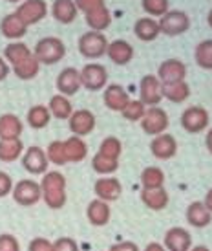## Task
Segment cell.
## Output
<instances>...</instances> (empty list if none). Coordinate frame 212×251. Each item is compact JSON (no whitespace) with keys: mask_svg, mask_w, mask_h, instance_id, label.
I'll use <instances>...</instances> for the list:
<instances>
[{"mask_svg":"<svg viewBox=\"0 0 212 251\" xmlns=\"http://www.w3.org/2000/svg\"><path fill=\"white\" fill-rule=\"evenodd\" d=\"M41 191H42V200L50 209H63L66 205V178L59 171L46 173L41 181Z\"/></svg>","mask_w":212,"mask_h":251,"instance_id":"6da1fadb","label":"cell"},{"mask_svg":"<svg viewBox=\"0 0 212 251\" xmlns=\"http://www.w3.org/2000/svg\"><path fill=\"white\" fill-rule=\"evenodd\" d=\"M66 55V46L59 37H44L35 44L33 50V57L41 64H57L59 61H63Z\"/></svg>","mask_w":212,"mask_h":251,"instance_id":"7a4b0ae2","label":"cell"},{"mask_svg":"<svg viewBox=\"0 0 212 251\" xmlns=\"http://www.w3.org/2000/svg\"><path fill=\"white\" fill-rule=\"evenodd\" d=\"M79 53L86 59H101L103 55H106L108 50V39L105 37V33L101 31H86L79 37L77 42Z\"/></svg>","mask_w":212,"mask_h":251,"instance_id":"3957f363","label":"cell"},{"mask_svg":"<svg viewBox=\"0 0 212 251\" xmlns=\"http://www.w3.org/2000/svg\"><path fill=\"white\" fill-rule=\"evenodd\" d=\"M157 22H159L161 33H165L167 37L183 35L185 31H189V28H191V19H189V15L185 13V11H179V9L167 11Z\"/></svg>","mask_w":212,"mask_h":251,"instance_id":"277c9868","label":"cell"},{"mask_svg":"<svg viewBox=\"0 0 212 251\" xmlns=\"http://www.w3.org/2000/svg\"><path fill=\"white\" fill-rule=\"evenodd\" d=\"M13 200L22 207H29L35 205L42 200V191H41V183H37L35 180H21L13 185L11 191Z\"/></svg>","mask_w":212,"mask_h":251,"instance_id":"5b68a950","label":"cell"},{"mask_svg":"<svg viewBox=\"0 0 212 251\" xmlns=\"http://www.w3.org/2000/svg\"><path fill=\"white\" fill-rule=\"evenodd\" d=\"M139 123H141V128L145 134L159 136V134H165V130L169 128L170 119L169 114L163 110L161 106H148Z\"/></svg>","mask_w":212,"mask_h":251,"instance_id":"8992f818","label":"cell"},{"mask_svg":"<svg viewBox=\"0 0 212 251\" xmlns=\"http://www.w3.org/2000/svg\"><path fill=\"white\" fill-rule=\"evenodd\" d=\"M79 74H81V84L90 92H99L108 84V70L99 63H88Z\"/></svg>","mask_w":212,"mask_h":251,"instance_id":"52a82bcc","label":"cell"},{"mask_svg":"<svg viewBox=\"0 0 212 251\" xmlns=\"http://www.w3.org/2000/svg\"><path fill=\"white\" fill-rule=\"evenodd\" d=\"M15 15L29 28L31 24H37L42 19H46L48 4H46V0H24L21 2V6L15 9Z\"/></svg>","mask_w":212,"mask_h":251,"instance_id":"ba28073f","label":"cell"},{"mask_svg":"<svg viewBox=\"0 0 212 251\" xmlns=\"http://www.w3.org/2000/svg\"><path fill=\"white\" fill-rule=\"evenodd\" d=\"M209 112L203 106H189L181 114V126L189 134H199L209 126Z\"/></svg>","mask_w":212,"mask_h":251,"instance_id":"9c48e42d","label":"cell"},{"mask_svg":"<svg viewBox=\"0 0 212 251\" xmlns=\"http://www.w3.org/2000/svg\"><path fill=\"white\" fill-rule=\"evenodd\" d=\"M48 165H50V161L46 158V151L41 149V147H29L22 154V167L26 169L29 175H46L48 173Z\"/></svg>","mask_w":212,"mask_h":251,"instance_id":"30bf717a","label":"cell"},{"mask_svg":"<svg viewBox=\"0 0 212 251\" xmlns=\"http://www.w3.org/2000/svg\"><path fill=\"white\" fill-rule=\"evenodd\" d=\"M139 101L145 106H157L163 99V84L157 75H145L139 83Z\"/></svg>","mask_w":212,"mask_h":251,"instance_id":"8fae6325","label":"cell"},{"mask_svg":"<svg viewBox=\"0 0 212 251\" xmlns=\"http://www.w3.org/2000/svg\"><path fill=\"white\" fill-rule=\"evenodd\" d=\"M68 125H70V130L73 136L85 138L88 134H92L93 128H95V116H93V112L86 110V108L73 110V114L68 119Z\"/></svg>","mask_w":212,"mask_h":251,"instance_id":"7c38bea8","label":"cell"},{"mask_svg":"<svg viewBox=\"0 0 212 251\" xmlns=\"http://www.w3.org/2000/svg\"><path fill=\"white\" fill-rule=\"evenodd\" d=\"M185 77H187V66L179 59H167L157 68V79L161 81V84L179 83L185 81Z\"/></svg>","mask_w":212,"mask_h":251,"instance_id":"4fadbf2b","label":"cell"},{"mask_svg":"<svg viewBox=\"0 0 212 251\" xmlns=\"http://www.w3.org/2000/svg\"><path fill=\"white\" fill-rule=\"evenodd\" d=\"M93 193H95V196L99 200L110 203L119 200V196L123 195V185L113 176H103V178H99V180L93 183Z\"/></svg>","mask_w":212,"mask_h":251,"instance_id":"5bb4252c","label":"cell"},{"mask_svg":"<svg viewBox=\"0 0 212 251\" xmlns=\"http://www.w3.org/2000/svg\"><path fill=\"white\" fill-rule=\"evenodd\" d=\"M55 86L59 94L64 96V98H70V96H75L79 90H81V74H79L77 68H64L59 75H57V81H55Z\"/></svg>","mask_w":212,"mask_h":251,"instance_id":"9a60e30c","label":"cell"},{"mask_svg":"<svg viewBox=\"0 0 212 251\" xmlns=\"http://www.w3.org/2000/svg\"><path fill=\"white\" fill-rule=\"evenodd\" d=\"M106 55L117 66H125L134 59V46L125 39H117V41L108 42V50Z\"/></svg>","mask_w":212,"mask_h":251,"instance_id":"2e32d148","label":"cell"},{"mask_svg":"<svg viewBox=\"0 0 212 251\" xmlns=\"http://www.w3.org/2000/svg\"><path fill=\"white\" fill-rule=\"evenodd\" d=\"M192 237L185 227H170L165 233V250L167 251H191Z\"/></svg>","mask_w":212,"mask_h":251,"instance_id":"e0dca14e","label":"cell"},{"mask_svg":"<svg viewBox=\"0 0 212 251\" xmlns=\"http://www.w3.org/2000/svg\"><path fill=\"white\" fill-rule=\"evenodd\" d=\"M150 151L157 160H170L177 152V141L170 134H159L150 143Z\"/></svg>","mask_w":212,"mask_h":251,"instance_id":"ac0fdd59","label":"cell"},{"mask_svg":"<svg viewBox=\"0 0 212 251\" xmlns=\"http://www.w3.org/2000/svg\"><path fill=\"white\" fill-rule=\"evenodd\" d=\"M103 99H105V105L113 112H123V108L128 105L130 101V96L128 92L121 86V84H108L105 88V94H103Z\"/></svg>","mask_w":212,"mask_h":251,"instance_id":"d6986e66","label":"cell"},{"mask_svg":"<svg viewBox=\"0 0 212 251\" xmlns=\"http://www.w3.org/2000/svg\"><path fill=\"white\" fill-rule=\"evenodd\" d=\"M0 33L6 37V39L15 42L28 33V26H26L15 13H9L2 19V22H0Z\"/></svg>","mask_w":212,"mask_h":251,"instance_id":"ffe728a7","label":"cell"},{"mask_svg":"<svg viewBox=\"0 0 212 251\" xmlns=\"http://www.w3.org/2000/svg\"><path fill=\"white\" fill-rule=\"evenodd\" d=\"M86 216H88V222L95 226V227H103L110 222V216H112V211H110V205L103 200H92L86 207Z\"/></svg>","mask_w":212,"mask_h":251,"instance_id":"44dd1931","label":"cell"},{"mask_svg":"<svg viewBox=\"0 0 212 251\" xmlns=\"http://www.w3.org/2000/svg\"><path fill=\"white\" fill-rule=\"evenodd\" d=\"M24 125L19 116L2 114L0 116V140H21Z\"/></svg>","mask_w":212,"mask_h":251,"instance_id":"7402d4cb","label":"cell"},{"mask_svg":"<svg viewBox=\"0 0 212 251\" xmlns=\"http://www.w3.org/2000/svg\"><path fill=\"white\" fill-rule=\"evenodd\" d=\"M51 15L61 24H71L77 19L79 9L73 0H55L51 4Z\"/></svg>","mask_w":212,"mask_h":251,"instance_id":"603a6c76","label":"cell"},{"mask_svg":"<svg viewBox=\"0 0 212 251\" xmlns=\"http://www.w3.org/2000/svg\"><path fill=\"white\" fill-rule=\"evenodd\" d=\"M134 33H135V37L143 42L156 41L157 35L161 33V29H159V22L154 21L152 17H143V19H137L135 24H134Z\"/></svg>","mask_w":212,"mask_h":251,"instance_id":"cb8c5ba5","label":"cell"},{"mask_svg":"<svg viewBox=\"0 0 212 251\" xmlns=\"http://www.w3.org/2000/svg\"><path fill=\"white\" fill-rule=\"evenodd\" d=\"M187 222L191 224L192 227H207L212 222V213L205 207L203 202H192L187 207Z\"/></svg>","mask_w":212,"mask_h":251,"instance_id":"d4e9b609","label":"cell"},{"mask_svg":"<svg viewBox=\"0 0 212 251\" xmlns=\"http://www.w3.org/2000/svg\"><path fill=\"white\" fill-rule=\"evenodd\" d=\"M141 202L152 211H163L167 209L170 202V196L165 189H143L141 191Z\"/></svg>","mask_w":212,"mask_h":251,"instance_id":"484cf974","label":"cell"},{"mask_svg":"<svg viewBox=\"0 0 212 251\" xmlns=\"http://www.w3.org/2000/svg\"><path fill=\"white\" fill-rule=\"evenodd\" d=\"M63 143H64V152H66L68 163H79V161H83L88 156V145L85 143L83 138L71 136V138H68Z\"/></svg>","mask_w":212,"mask_h":251,"instance_id":"4316f807","label":"cell"},{"mask_svg":"<svg viewBox=\"0 0 212 251\" xmlns=\"http://www.w3.org/2000/svg\"><path fill=\"white\" fill-rule=\"evenodd\" d=\"M85 19L92 31H101V33L110 28V24H112V13H110V9L106 6L97 7V9H93L90 13H86Z\"/></svg>","mask_w":212,"mask_h":251,"instance_id":"83f0119b","label":"cell"},{"mask_svg":"<svg viewBox=\"0 0 212 251\" xmlns=\"http://www.w3.org/2000/svg\"><path fill=\"white\" fill-rule=\"evenodd\" d=\"M31 55H33V51L29 50V46L21 41L9 42L6 48H4V59H6V63L11 64V66L22 63V61H26V59Z\"/></svg>","mask_w":212,"mask_h":251,"instance_id":"f1b7e54d","label":"cell"},{"mask_svg":"<svg viewBox=\"0 0 212 251\" xmlns=\"http://www.w3.org/2000/svg\"><path fill=\"white\" fill-rule=\"evenodd\" d=\"M24 154V143L21 140H0V161L13 163Z\"/></svg>","mask_w":212,"mask_h":251,"instance_id":"f546056e","label":"cell"},{"mask_svg":"<svg viewBox=\"0 0 212 251\" xmlns=\"http://www.w3.org/2000/svg\"><path fill=\"white\" fill-rule=\"evenodd\" d=\"M50 119H51V114L46 105L31 106L28 110V116H26L28 125L31 126V128H35V130H41V128L50 125Z\"/></svg>","mask_w":212,"mask_h":251,"instance_id":"4dcf8cb0","label":"cell"},{"mask_svg":"<svg viewBox=\"0 0 212 251\" xmlns=\"http://www.w3.org/2000/svg\"><path fill=\"white\" fill-rule=\"evenodd\" d=\"M189 96H191V86L185 81L163 84V98H167L170 103H183L189 99Z\"/></svg>","mask_w":212,"mask_h":251,"instance_id":"1f68e13d","label":"cell"},{"mask_svg":"<svg viewBox=\"0 0 212 251\" xmlns=\"http://www.w3.org/2000/svg\"><path fill=\"white\" fill-rule=\"evenodd\" d=\"M11 70H13L15 75L19 77V79H22V81H31V79H35V77L39 75L41 63L31 55V57H28L26 61H22V63L11 66Z\"/></svg>","mask_w":212,"mask_h":251,"instance_id":"d6a6232c","label":"cell"},{"mask_svg":"<svg viewBox=\"0 0 212 251\" xmlns=\"http://www.w3.org/2000/svg\"><path fill=\"white\" fill-rule=\"evenodd\" d=\"M48 110L53 118L57 119H70V116L73 114V106H71V101L68 98H64L61 94H57L50 99V105H48Z\"/></svg>","mask_w":212,"mask_h":251,"instance_id":"836d02e7","label":"cell"},{"mask_svg":"<svg viewBox=\"0 0 212 251\" xmlns=\"http://www.w3.org/2000/svg\"><path fill=\"white\" fill-rule=\"evenodd\" d=\"M141 185L147 191H150V189H163V185H165V173L159 167H154V165L143 169Z\"/></svg>","mask_w":212,"mask_h":251,"instance_id":"e575fe53","label":"cell"},{"mask_svg":"<svg viewBox=\"0 0 212 251\" xmlns=\"http://www.w3.org/2000/svg\"><path fill=\"white\" fill-rule=\"evenodd\" d=\"M194 61L199 68L203 70H212V41H201L194 50Z\"/></svg>","mask_w":212,"mask_h":251,"instance_id":"d590c367","label":"cell"},{"mask_svg":"<svg viewBox=\"0 0 212 251\" xmlns=\"http://www.w3.org/2000/svg\"><path fill=\"white\" fill-rule=\"evenodd\" d=\"M121 152H123V143H121V140L115 138V136L105 138L103 143L99 145V154L105 156V158H110V160H119Z\"/></svg>","mask_w":212,"mask_h":251,"instance_id":"8d00e7d4","label":"cell"},{"mask_svg":"<svg viewBox=\"0 0 212 251\" xmlns=\"http://www.w3.org/2000/svg\"><path fill=\"white\" fill-rule=\"evenodd\" d=\"M92 169L97 175H103V176L113 175L119 169V160H110V158H105V156H101L97 152L92 160Z\"/></svg>","mask_w":212,"mask_h":251,"instance_id":"74e56055","label":"cell"},{"mask_svg":"<svg viewBox=\"0 0 212 251\" xmlns=\"http://www.w3.org/2000/svg\"><path fill=\"white\" fill-rule=\"evenodd\" d=\"M46 158H48V161L50 163H53V165H66L68 163V160H66V152H64V143L63 141H51L50 145H48V149H46Z\"/></svg>","mask_w":212,"mask_h":251,"instance_id":"f35d334b","label":"cell"},{"mask_svg":"<svg viewBox=\"0 0 212 251\" xmlns=\"http://www.w3.org/2000/svg\"><path fill=\"white\" fill-rule=\"evenodd\" d=\"M145 112H147V106L143 105L139 99H130L128 105L123 108L121 114H123V118L127 119V121H141Z\"/></svg>","mask_w":212,"mask_h":251,"instance_id":"ab89813d","label":"cell"},{"mask_svg":"<svg viewBox=\"0 0 212 251\" xmlns=\"http://www.w3.org/2000/svg\"><path fill=\"white\" fill-rule=\"evenodd\" d=\"M141 6L152 19L154 17L161 19L163 15L169 11V0H141Z\"/></svg>","mask_w":212,"mask_h":251,"instance_id":"60d3db41","label":"cell"},{"mask_svg":"<svg viewBox=\"0 0 212 251\" xmlns=\"http://www.w3.org/2000/svg\"><path fill=\"white\" fill-rule=\"evenodd\" d=\"M0 251H21V244L13 235L2 233L0 235Z\"/></svg>","mask_w":212,"mask_h":251,"instance_id":"b9f144b4","label":"cell"},{"mask_svg":"<svg viewBox=\"0 0 212 251\" xmlns=\"http://www.w3.org/2000/svg\"><path fill=\"white\" fill-rule=\"evenodd\" d=\"M75 2V6H77L79 11H83V13H90L93 9H97V7H103L106 6L105 0H73Z\"/></svg>","mask_w":212,"mask_h":251,"instance_id":"7bdbcfd3","label":"cell"},{"mask_svg":"<svg viewBox=\"0 0 212 251\" xmlns=\"http://www.w3.org/2000/svg\"><path fill=\"white\" fill-rule=\"evenodd\" d=\"M53 251H79V244L70 237L57 238L53 242Z\"/></svg>","mask_w":212,"mask_h":251,"instance_id":"ee69618b","label":"cell"},{"mask_svg":"<svg viewBox=\"0 0 212 251\" xmlns=\"http://www.w3.org/2000/svg\"><path fill=\"white\" fill-rule=\"evenodd\" d=\"M28 251H53V242H50L48 238L37 237L29 242Z\"/></svg>","mask_w":212,"mask_h":251,"instance_id":"f6af8a7d","label":"cell"},{"mask_svg":"<svg viewBox=\"0 0 212 251\" xmlns=\"http://www.w3.org/2000/svg\"><path fill=\"white\" fill-rule=\"evenodd\" d=\"M13 178L4 173V171H0V198H4V196L11 195V191H13Z\"/></svg>","mask_w":212,"mask_h":251,"instance_id":"bcb514c9","label":"cell"},{"mask_svg":"<svg viewBox=\"0 0 212 251\" xmlns=\"http://www.w3.org/2000/svg\"><path fill=\"white\" fill-rule=\"evenodd\" d=\"M110 251H139L137 244L130 242V240H125V242H117L110 248Z\"/></svg>","mask_w":212,"mask_h":251,"instance_id":"7dc6e473","label":"cell"},{"mask_svg":"<svg viewBox=\"0 0 212 251\" xmlns=\"http://www.w3.org/2000/svg\"><path fill=\"white\" fill-rule=\"evenodd\" d=\"M9 72H11V66L6 63L4 57H0V81H4V79L9 75Z\"/></svg>","mask_w":212,"mask_h":251,"instance_id":"c3c4849f","label":"cell"},{"mask_svg":"<svg viewBox=\"0 0 212 251\" xmlns=\"http://www.w3.org/2000/svg\"><path fill=\"white\" fill-rule=\"evenodd\" d=\"M145 251H167V250H165V246L159 244V242H150V244L145 248Z\"/></svg>","mask_w":212,"mask_h":251,"instance_id":"681fc988","label":"cell"},{"mask_svg":"<svg viewBox=\"0 0 212 251\" xmlns=\"http://www.w3.org/2000/svg\"><path fill=\"white\" fill-rule=\"evenodd\" d=\"M203 203H205V207L212 213V189H209L205 195V200H203Z\"/></svg>","mask_w":212,"mask_h":251,"instance_id":"f907efd6","label":"cell"},{"mask_svg":"<svg viewBox=\"0 0 212 251\" xmlns=\"http://www.w3.org/2000/svg\"><path fill=\"white\" fill-rule=\"evenodd\" d=\"M205 145H207V149H209V152L212 154V128L207 132V138H205Z\"/></svg>","mask_w":212,"mask_h":251,"instance_id":"816d5d0a","label":"cell"},{"mask_svg":"<svg viewBox=\"0 0 212 251\" xmlns=\"http://www.w3.org/2000/svg\"><path fill=\"white\" fill-rule=\"evenodd\" d=\"M191 251H211L207 246H196V248H191Z\"/></svg>","mask_w":212,"mask_h":251,"instance_id":"f5cc1de1","label":"cell"},{"mask_svg":"<svg viewBox=\"0 0 212 251\" xmlns=\"http://www.w3.org/2000/svg\"><path fill=\"white\" fill-rule=\"evenodd\" d=\"M207 22H209V26L212 28V9H211V13H209V17H207Z\"/></svg>","mask_w":212,"mask_h":251,"instance_id":"db71d44e","label":"cell"},{"mask_svg":"<svg viewBox=\"0 0 212 251\" xmlns=\"http://www.w3.org/2000/svg\"><path fill=\"white\" fill-rule=\"evenodd\" d=\"M7 2H24V0H7Z\"/></svg>","mask_w":212,"mask_h":251,"instance_id":"11a10c76","label":"cell"}]
</instances>
